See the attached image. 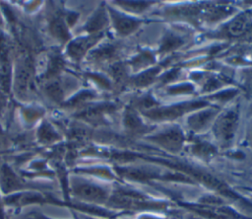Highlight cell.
Instances as JSON below:
<instances>
[{
    "label": "cell",
    "instance_id": "2",
    "mask_svg": "<svg viewBox=\"0 0 252 219\" xmlns=\"http://www.w3.org/2000/svg\"><path fill=\"white\" fill-rule=\"evenodd\" d=\"M74 190H75L76 194H78L79 196L84 197L86 199L96 200V199H101L104 197V191L102 188H100L96 185L89 184V183L79 184L74 187Z\"/></svg>",
    "mask_w": 252,
    "mask_h": 219
},
{
    "label": "cell",
    "instance_id": "7",
    "mask_svg": "<svg viewBox=\"0 0 252 219\" xmlns=\"http://www.w3.org/2000/svg\"><path fill=\"white\" fill-rule=\"evenodd\" d=\"M46 91L48 96L55 101H59L62 98V90L58 83H51L47 86Z\"/></svg>",
    "mask_w": 252,
    "mask_h": 219
},
{
    "label": "cell",
    "instance_id": "1",
    "mask_svg": "<svg viewBox=\"0 0 252 219\" xmlns=\"http://www.w3.org/2000/svg\"><path fill=\"white\" fill-rule=\"evenodd\" d=\"M0 84L3 90H9L10 63L8 58V49L3 43L0 44Z\"/></svg>",
    "mask_w": 252,
    "mask_h": 219
},
{
    "label": "cell",
    "instance_id": "5",
    "mask_svg": "<svg viewBox=\"0 0 252 219\" xmlns=\"http://www.w3.org/2000/svg\"><path fill=\"white\" fill-rule=\"evenodd\" d=\"M31 73H30V67L25 64L18 70L17 73V86L20 91H24L27 89L30 83Z\"/></svg>",
    "mask_w": 252,
    "mask_h": 219
},
{
    "label": "cell",
    "instance_id": "3",
    "mask_svg": "<svg viewBox=\"0 0 252 219\" xmlns=\"http://www.w3.org/2000/svg\"><path fill=\"white\" fill-rule=\"evenodd\" d=\"M0 181L2 187L4 190H12L14 188H17L20 186V181L17 178V176L6 166H4L1 169V176H0Z\"/></svg>",
    "mask_w": 252,
    "mask_h": 219
},
{
    "label": "cell",
    "instance_id": "4",
    "mask_svg": "<svg viewBox=\"0 0 252 219\" xmlns=\"http://www.w3.org/2000/svg\"><path fill=\"white\" fill-rule=\"evenodd\" d=\"M93 42L91 37H83V38H78L74 40L72 43L69 45V54L73 58H80L81 55L85 52V50L91 45Z\"/></svg>",
    "mask_w": 252,
    "mask_h": 219
},
{
    "label": "cell",
    "instance_id": "6",
    "mask_svg": "<svg viewBox=\"0 0 252 219\" xmlns=\"http://www.w3.org/2000/svg\"><path fill=\"white\" fill-rule=\"evenodd\" d=\"M51 30H52L54 36H56L58 38L66 39L68 37V32H67L66 26L62 19L54 20L51 25Z\"/></svg>",
    "mask_w": 252,
    "mask_h": 219
},
{
    "label": "cell",
    "instance_id": "8",
    "mask_svg": "<svg viewBox=\"0 0 252 219\" xmlns=\"http://www.w3.org/2000/svg\"><path fill=\"white\" fill-rule=\"evenodd\" d=\"M104 24V18H103V15L102 14H98L96 15L89 24V28L90 29H97L99 27H101L102 25Z\"/></svg>",
    "mask_w": 252,
    "mask_h": 219
}]
</instances>
